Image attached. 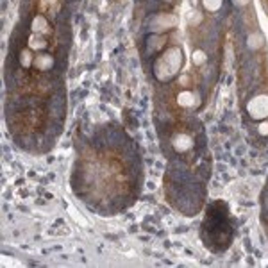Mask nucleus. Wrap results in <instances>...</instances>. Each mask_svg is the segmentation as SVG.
<instances>
[{"instance_id": "1", "label": "nucleus", "mask_w": 268, "mask_h": 268, "mask_svg": "<svg viewBox=\"0 0 268 268\" xmlns=\"http://www.w3.org/2000/svg\"><path fill=\"white\" fill-rule=\"evenodd\" d=\"M182 63H184V55L179 47H170L168 50H164L163 54L159 55L154 63V75L158 81L166 82L173 79L181 70Z\"/></svg>"}, {"instance_id": "2", "label": "nucleus", "mask_w": 268, "mask_h": 268, "mask_svg": "<svg viewBox=\"0 0 268 268\" xmlns=\"http://www.w3.org/2000/svg\"><path fill=\"white\" fill-rule=\"evenodd\" d=\"M250 118L254 120H267L268 118V95H256L247 104Z\"/></svg>"}, {"instance_id": "3", "label": "nucleus", "mask_w": 268, "mask_h": 268, "mask_svg": "<svg viewBox=\"0 0 268 268\" xmlns=\"http://www.w3.org/2000/svg\"><path fill=\"white\" fill-rule=\"evenodd\" d=\"M177 16H173V14H156L154 18L150 20V31L154 32H166L170 29H173L177 25Z\"/></svg>"}, {"instance_id": "4", "label": "nucleus", "mask_w": 268, "mask_h": 268, "mask_svg": "<svg viewBox=\"0 0 268 268\" xmlns=\"http://www.w3.org/2000/svg\"><path fill=\"white\" fill-rule=\"evenodd\" d=\"M172 145L179 154H182V152H188V150L193 147V138H191L190 134H177V136L173 138Z\"/></svg>"}, {"instance_id": "5", "label": "nucleus", "mask_w": 268, "mask_h": 268, "mask_svg": "<svg viewBox=\"0 0 268 268\" xmlns=\"http://www.w3.org/2000/svg\"><path fill=\"white\" fill-rule=\"evenodd\" d=\"M34 66L41 72H47L54 66V57L52 55H47V54H41L38 57H34Z\"/></svg>"}, {"instance_id": "6", "label": "nucleus", "mask_w": 268, "mask_h": 268, "mask_svg": "<svg viewBox=\"0 0 268 268\" xmlns=\"http://www.w3.org/2000/svg\"><path fill=\"white\" fill-rule=\"evenodd\" d=\"M177 100H179V104H181L182 107H191V106L195 104L197 97H195V93H193V91H182L181 95L177 97Z\"/></svg>"}, {"instance_id": "7", "label": "nucleus", "mask_w": 268, "mask_h": 268, "mask_svg": "<svg viewBox=\"0 0 268 268\" xmlns=\"http://www.w3.org/2000/svg\"><path fill=\"white\" fill-rule=\"evenodd\" d=\"M263 43H265V38H263V34H261V32H254V34H250L249 40H247V45H249V49H252V50L261 49V47H263Z\"/></svg>"}, {"instance_id": "8", "label": "nucleus", "mask_w": 268, "mask_h": 268, "mask_svg": "<svg viewBox=\"0 0 268 268\" xmlns=\"http://www.w3.org/2000/svg\"><path fill=\"white\" fill-rule=\"evenodd\" d=\"M47 29H49V25H47L45 16H36L32 20V31L34 32H47Z\"/></svg>"}, {"instance_id": "9", "label": "nucleus", "mask_w": 268, "mask_h": 268, "mask_svg": "<svg viewBox=\"0 0 268 268\" xmlns=\"http://www.w3.org/2000/svg\"><path fill=\"white\" fill-rule=\"evenodd\" d=\"M29 47H31L32 50H43L47 47V41L38 36V32H36V34L31 36V40H29Z\"/></svg>"}, {"instance_id": "10", "label": "nucleus", "mask_w": 268, "mask_h": 268, "mask_svg": "<svg viewBox=\"0 0 268 268\" xmlns=\"http://www.w3.org/2000/svg\"><path fill=\"white\" fill-rule=\"evenodd\" d=\"M20 64H22L23 68H29L31 64H34L31 50H22V52H20Z\"/></svg>"}, {"instance_id": "11", "label": "nucleus", "mask_w": 268, "mask_h": 268, "mask_svg": "<svg viewBox=\"0 0 268 268\" xmlns=\"http://www.w3.org/2000/svg\"><path fill=\"white\" fill-rule=\"evenodd\" d=\"M202 4H204V7L208 11H211V13H216V11L222 7L223 0H202Z\"/></svg>"}, {"instance_id": "12", "label": "nucleus", "mask_w": 268, "mask_h": 268, "mask_svg": "<svg viewBox=\"0 0 268 268\" xmlns=\"http://www.w3.org/2000/svg\"><path fill=\"white\" fill-rule=\"evenodd\" d=\"M164 45V38H159V36H152L149 38V52H152V50H158L161 49V47Z\"/></svg>"}, {"instance_id": "13", "label": "nucleus", "mask_w": 268, "mask_h": 268, "mask_svg": "<svg viewBox=\"0 0 268 268\" xmlns=\"http://www.w3.org/2000/svg\"><path fill=\"white\" fill-rule=\"evenodd\" d=\"M206 61H208V55H206L204 50H195V52H193V63H195L197 66L204 64Z\"/></svg>"}, {"instance_id": "14", "label": "nucleus", "mask_w": 268, "mask_h": 268, "mask_svg": "<svg viewBox=\"0 0 268 268\" xmlns=\"http://www.w3.org/2000/svg\"><path fill=\"white\" fill-rule=\"evenodd\" d=\"M258 132L261 134V136H268V122L267 120H261V123H259V127H258Z\"/></svg>"}, {"instance_id": "15", "label": "nucleus", "mask_w": 268, "mask_h": 268, "mask_svg": "<svg viewBox=\"0 0 268 268\" xmlns=\"http://www.w3.org/2000/svg\"><path fill=\"white\" fill-rule=\"evenodd\" d=\"M234 2V5H238V7H243V5H247L250 2V0H232Z\"/></svg>"}]
</instances>
